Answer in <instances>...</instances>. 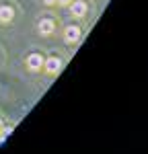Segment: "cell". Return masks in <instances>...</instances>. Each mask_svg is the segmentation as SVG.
I'll list each match as a JSON object with an SVG mask.
<instances>
[{"label": "cell", "instance_id": "obj_6", "mask_svg": "<svg viewBox=\"0 0 148 154\" xmlns=\"http://www.w3.org/2000/svg\"><path fill=\"white\" fill-rule=\"evenodd\" d=\"M12 17H14V11L11 6H0V23H11Z\"/></svg>", "mask_w": 148, "mask_h": 154}, {"label": "cell", "instance_id": "obj_4", "mask_svg": "<svg viewBox=\"0 0 148 154\" xmlns=\"http://www.w3.org/2000/svg\"><path fill=\"white\" fill-rule=\"evenodd\" d=\"M43 66H45V70L49 72V74H56V72L62 68V60L60 58H49L43 62Z\"/></svg>", "mask_w": 148, "mask_h": 154}, {"label": "cell", "instance_id": "obj_5", "mask_svg": "<svg viewBox=\"0 0 148 154\" xmlns=\"http://www.w3.org/2000/svg\"><path fill=\"white\" fill-rule=\"evenodd\" d=\"M27 66H29L31 70H39V68L43 66V58H41L39 54H31V56L27 58Z\"/></svg>", "mask_w": 148, "mask_h": 154}, {"label": "cell", "instance_id": "obj_7", "mask_svg": "<svg viewBox=\"0 0 148 154\" xmlns=\"http://www.w3.org/2000/svg\"><path fill=\"white\" fill-rule=\"evenodd\" d=\"M56 2H58V4H62V6H64V4H70V2H72V0H56Z\"/></svg>", "mask_w": 148, "mask_h": 154}, {"label": "cell", "instance_id": "obj_1", "mask_svg": "<svg viewBox=\"0 0 148 154\" xmlns=\"http://www.w3.org/2000/svg\"><path fill=\"white\" fill-rule=\"evenodd\" d=\"M64 39H66V43H76V41L80 39V29H78L76 25L66 27V31H64Z\"/></svg>", "mask_w": 148, "mask_h": 154}, {"label": "cell", "instance_id": "obj_8", "mask_svg": "<svg viewBox=\"0 0 148 154\" xmlns=\"http://www.w3.org/2000/svg\"><path fill=\"white\" fill-rule=\"evenodd\" d=\"M43 2H45V4H54L56 0H43Z\"/></svg>", "mask_w": 148, "mask_h": 154}, {"label": "cell", "instance_id": "obj_3", "mask_svg": "<svg viewBox=\"0 0 148 154\" xmlns=\"http://www.w3.org/2000/svg\"><path fill=\"white\" fill-rule=\"evenodd\" d=\"M70 12H72V17H85L86 4L82 0H74V2H70Z\"/></svg>", "mask_w": 148, "mask_h": 154}, {"label": "cell", "instance_id": "obj_2", "mask_svg": "<svg viewBox=\"0 0 148 154\" xmlns=\"http://www.w3.org/2000/svg\"><path fill=\"white\" fill-rule=\"evenodd\" d=\"M37 29H39V33H41V35H51V33H54V29H56V23H54L51 19H41L39 25H37Z\"/></svg>", "mask_w": 148, "mask_h": 154}]
</instances>
